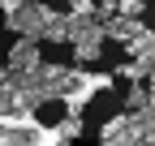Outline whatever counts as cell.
Masks as SVG:
<instances>
[{"label":"cell","mask_w":155,"mask_h":146,"mask_svg":"<svg viewBox=\"0 0 155 146\" xmlns=\"http://www.w3.org/2000/svg\"><path fill=\"white\" fill-rule=\"evenodd\" d=\"M125 129H129V112L104 120V125H99V142H104V146H125Z\"/></svg>","instance_id":"cell-7"},{"label":"cell","mask_w":155,"mask_h":146,"mask_svg":"<svg viewBox=\"0 0 155 146\" xmlns=\"http://www.w3.org/2000/svg\"><path fill=\"white\" fill-rule=\"evenodd\" d=\"M125 56H138V60H151V65H155V30L142 26V30L125 43Z\"/></svg>","instance_id":"cell-6"},{"label":"cell","mask_w":155,"mask_h":146,"mask_svg":"<svg viewBox=\"0 0 155 146\" xmlns=\"http://www.w3.org/2000/svg\"><path fill=\"white\" fill-rule=\"evenodd\" d=\"M39 65H43L39 39H17V43L9 47V60H5V69H13V73H26V69H39Z\"/></svg>","instance_id":"cell-4"},{"label":"cell","mask_w":155,"mask_h":146,"mask_svg":"<svg viewBox=\"0 0 155 146\" xmlns=\"http://www.w3.org/2000/svg\"><path fill=\"white\" fill-rule=\"evenodd\" d=\"M65 9L69 13H95L99 17V5H95V0H65Z\"/></svg>","instance_id":"cell-10"},{"label":"cell","mask_w":155,"mask_h":146,"mask_svg":"<svg viewBox=\"0 0 155 146\" xmlns=\"http://www.w3.org/2000/svg\"><path fill=\"white\" fill-rule=\"evenodd\" d=\"M121 13H129V17H142V13H147V0H121Z\"/></svg>","instance_id":"cell-11"},{"label":"cell","mask_w":155,"mask_h":146,"mask_svg":"<svg viewBox=\"0 0 155 146\" xmlns=\"http://www.w3.org/2000/svg\"><path fill=\"white\" fill-rule=\"evenodd\" d=\"M142 26H147L142 17H129V13H116V17H108V39L125 47V43H129V39H134V34H138Z\"/></svg>","instance_id":"cell-5"},{"label":"cell","mask_w":155,"mask_h":146,"mask_svg":"<svg viewBox=\"0 0 155 146\" xmlns=\"http://www.w3.org/2000/svg\"><path fill=\"white\" fill-rule=\"evenodd\" d=\"M125 146H155V103L142 107V112H129Z\"/></svg>","instance_id":"cell-3"},{"label":"cell","mask_w":155,"mask_h":146,"mask_svg":"<svg viewBox=\"0 0 155 146\" xmlns=\"http://www.w3.org/2000/svg\"><path fill=\"white\" fill-rule=\"evenodd\" d=\"M52 22H56V9H52V5H39V0L22 5L17 13H5V26L17 34V39H43V43H48Z\"/></svg>","instance_id":"cell-2"},{"label":"cell","mask_w":155,"mask_h":146,"mask_svg":"<svg viewBox=\"0 0 155 146\" xmlns=\"http://www.w3.org/2000/svg\"><path fill=\"white\" fill-rule=\"evenodd\" d=\"M116 73H121V78H129V82H147L151 78V60H138V56H129L121 69H116Z\"/></svg>","instance_id":"cell-9"},{"label":"cell","mask_w":155,"mask_h":146,"mask_svg":"<svg viewBox=\"0 0 155 146\" xmlns=\"http://www.w3.org/2000/svg\"><path fill=\"white\" fill-rule=\"evenodd\" d=\"M104 90H112V73H95V69H86V65H73V82H69V90H65V112H78L82 116V107L95 99V95H104Z\"/></svg>","instance_id":"cell-1"},{"label":"cell","mask_w":155,"mask_h":146,"mask_svg":"<svg viewBox=\"0 0 155 146\" xmlns=\"http://www.w3.org/2000/svg\"><path fill=\"white\" fill-rule=\"evenodd\" d=\"M0 5H5V13H17L22 5H30V0H0Z\"/></svg>","instance_id":"cell-12"},{"label":"cell","mask_w":155,"mask_h":146,"mask_svg":"<svg viewBox=\"0 0 155 146\" xmlns=\"http://www.w3.org/2000/svg\"><path fill=\"white\" fill-rule=\"evenodd\" d=\"M142 107H151V86H147V82H129V90H125V112H142Z\"/></svg>","instance_id":"cell-8"}]
</instances>
